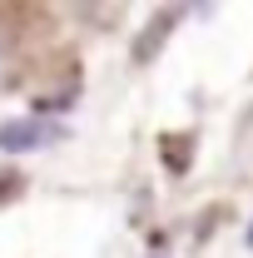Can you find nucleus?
I'll return each instance as SVG.
<instances>
[{"label": "nucleus", "instance_id": "f257e3e1", "mask_svg": "<svg viewBox=\"0 0 253 258\" xmlns=\"http://www.w3.org/2000/svg\"><path fill=\"white\" fill-rule=\"evenodd\" d=\"M45 139H55V124H45V119H5V124H0V149H5V154L40 149Z\"/></svg>", "mask_w": 253, "mask_h": 258}, {"label": "nucleus", "instance_id": "f03ea898", "mask_svg": "<svg viewBox=\"0 0 253 258\" xmlns=\"http://www.w3.org/2000/svg\"><path fill=\"white\" fill-rule=\"evenodd\" d=\"M248 243H253V228H248Z\"/></svg>", "mask_w": 253, "mask_h": 258}]
</instances>
